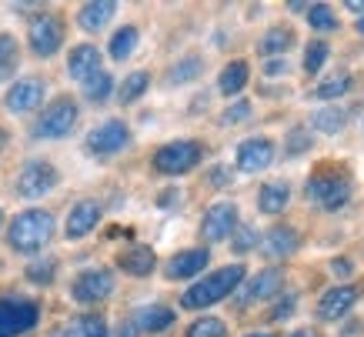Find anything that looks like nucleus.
I'll return each mask as SVG.
<instances>
[{
	"label": "nucleus",
	"mask_w": 364,
	"mask_h": 337,
	"mask_svg": "<svg viewBox=\"0 0 364 337\" xmlns=\"http://www.w3.org/2000/svg\"><path fill=\"white\" fill-rule=\"evenodd\" d=\"M54 214L50 210H41V207H31V210H21L17 218L11 220L7 228V244L21 254H37L44 250L54 237Z\"/></svg>",
	"instance_id": "1"
},
{
	"label": "nucleus",
	"mask_w": 364,
	"mask_h": 337,
	"mask_svg": "<svg viewBox=\"0 0 364 337\" xmlns=\"http://www.w3.org/2000/svg\"><path fill=\"white\" fill-rule=\"evenodd\" d=\"M244 277H247V274H244L241 264H228L221 271L200 277L198 284H191L188 291H184V297H181V304L188 307V311H200V307L218 304V301H224L237 284H244Z\"/></svg>",
	"instance_id": "2"
},
{
	"label": "nucleus",
	"mask_w": 364,
	"mask_h": 337,
	"mask_svg": "<svg viewBox=\"0 0 364 337\" xmlns=\"http://www.w3.org/2000/svg\"><path fill=\"white\" fill-rule=\"evenodd\" d=\"M77 124V104L70 97H57L54 104H47L41 110V117L33 120V137L41 141H57V137H67Z\"/></svg>",
	"instance_id": "3"
},
{
	"label": "nucleus",
	"mask_w": 364,
	"mask_h": 337,
	"mask_svg": "<svg viewBox=\"0 0 364 337\" xmlns=\"http://www.w3.org/2000/svg\"><path fill=\"white\" fill-rule=\"evenodd\" d=\"M200 154H204V147L198 141H171L154 154V171L164 177H181L198 167Z\"/></svg>",
	"instance_id": "4"
},
{
	"label": "nucleus",
	"mask_w": 364,
	"mask_h": 337,
	"mask_svg": "<svg viewBox=\"0 0 364 337\" xmlns=\"http://www.w3.org/2000/svg\"><path fill=\"white\" fill-rule=\"evenodd\" d=\"M308 197L321 210H341L351 200V181L344 174H314L308 181Z\"/></svg>",
	"instance_id": "5"
},
{
	"label": "nucleus",
	"mask_w": 364,
	"mask_h": 337,
	"mask_svg": "<svg viewBox=\"0 0 364 337\" xmlns=\"http://www.w3.org/2000/svg\"><path fill=\"white\" fill-rule=\"evenodd\" d=\"M41 321V307L23 297H0V337H21Z\"/></svg>",
	"instance_id": "6"
},
{
	"label": "nucleus",
	"mask_w": 364,
	"mask_h": 337,
	"mask_svg": "<svg viewBox=\"0 0 364 337\" xmlns=\"http://www.w3.org/2000/svg\"><path fill=\"white\" fill-rule=\"evenodd\" d=\"M27 41L37 57H54L64 44V23L57 14H37L27 27Z\"/></svg>",
	"instance_id": "7"
},
{
	"label": "nucleus",
	"mask_w": 364,
	"mask_h": 337,
	"mask_svg": "<svg viewBox=\"0 0 364 337\" xmlns=\"http://www.w3.org/2000/svg\"><path fill=\"white\" fill-rule=\"evenodd\" d=\"M57 187V167L47 161H31L21 167V174H17V194L23 200H37V197L50 194Z\"/></svg>",
	"instance_id": "8"
},
{
	"label": "nucleus",
	"mask_w": 364,
	"mask_h": 337,
	"mask_svg": "<svg viewBox=\"0 0 364 337\" xmlns=\"http://www.w3.org/2000/svg\"><path fill=\"white\" fill-rule=\"evenodd\" d=\"M127 144H131V127H127L124 120H104V124H97V127L87 134V151L97 154V157L121 154Z\"/></svg>",
	"instance_id": "9"
},
{
	"label": "nucleus",
	"mask_w": 364,
	"mask_h": 337,
	"mask_svg": "<svg viewBox=\"0 0 364 337\" xmlns=\"http://www.w3.org/2000/svg\"><path fill=\"white\" fill-rule=\"evenodd\" d=\"M237 228V207L231 200H218L214 207H208V214L200 218V237L208 244H218V240H228Z\"/></svg>",
	"instance_id": "10"
},
{
	"label": "nucleus",
	"mask_w": 364,
	"mask_h": 337,
	"mask_svg": "<svg viewBox=\"0 0 364 337\" xmlns=\"http://www.w3.org/2000/svg\"><path fill=\"white\" fill-rule=\"evenodd\" d=\"M111 291H114V274L107 267H94V271L77 274L74 287H70L77 304H97L104 297H111Z\"/></svg>",
	"instance_id": "11"
},
{
	"label": "nucleus",
	"mask_w": 364,
	"mask_h": 337,
	"mask_svg": "<svg viewBox=\"0 0 364 337\" xmlns=\"http://www.w3.org/2000/svg\"><path fill=\"white\" fill-rule=\"evenodd\" d=\"M210 254L208 247H191V250H181V254H174L171 261H167L164 274L171 277V281H191V277H198L204 267H208Z\"/></svg>",
	"instance_id": "12"
},
{
	"label": "nucleus",
	"mask_w": 364,
	"mask_h": 337,
	"mask_svg": "<svg viewBox=\"0 0 364 337\" xmlns=\"http://www.w3.org/2000/svg\"><path fill=\"white\" fill-rule=\"evenodd\" d=\"M100 204L97 200H77V204L70 207V214H67V228L64 234L70 240H80V237H87L90 230L100 224Z\"/></svg>",
	"instance_id": "13"
},
{
	"label": "nucleus",
	"mask_w": 364,
	"mask_h": 337,
	"mask_svg": "<svg viewBox=\"0 0 364 337\" xmlns=\"http://www.w3.org/2000/svg\"><path fill=\"white\" fill-rule=\"evenodd\" d=\"M271 161H274V144L267 141V137H251V141H244L237 147V167H241L244 174H257Z\"/></svg>",
	"instance_id": "14"
},
{
	"label": "nucleus",
	"mask_w": 364,
	"mask_h": 337,
	"mask_svg": "<svg viewBox=\"0 0 364 337\" xmlns=\"http://www.w3.org/2000/svg\"><path fill=\"white\" fill-rule=\"evenodd\" d=\"M7 110H14V114H27V110H33L41 100H44V80H37V77H23V80H17L11 90H7Z\"/></svg>",
	"instance_id": "15"
},
{
	"label": "nucleus",
	"mask_w": 364,
	"mask_h": 337,
	"mask_svg": "<svg viewBox=\"0 0 364 337\" xmlns=\"http://www.w3.org/2000/svg\"><path fill=\"white\" fill-rule=\"evenodd\" d=\"M354 301H358V291H354L351 284H338V287H331L318 301V317L321 321H341L354 307Z\"/></svg>",
	"instance_id": "16"
},
{
	"label": "nucleus",
	"mask_w": 364,
	"mask_h": 337,
	"mask_svg": "<svg viewBox=\"0 0 364 337\" xmlns=\"http://www.w3.org/2000/svg\"><path fill=\"white\" fill-rule=\"evenodd\" d=\"M100 70V50L94 44H77L67 57V74L74 77V80H90V77Z\"/></svg>",
	"instance_id": "17"
},
{
	"label": "nucleus",
	"mask_w": 364,
	"mask_h": 337,
	"mask_svg": "<svg viewBox=\"0 0 364 337\" xmlns=\"http://www.w3.org/2000/svg\"><path fill=\"white\" fill-rule=\"evenodd\" d=\"M301 237L294 228H287V224H281V228H271L264 234V240H261V247H264L267 257H291L294 250H298Z\"/></svg>",
	"instance_id": "18"
},
{
	"label": "nucleus",
	"mask_w": 364,
	"mask_h": 337,
	"mask_svg": "<svg viewBox=\"0 0 364 337\" xmlns=\"http://www.w3.org/2000/svg\"><path fill=\"white\" fill-rule=\"evenodd\" d=\"M171 324H174V311L164 304H147L134 314V327H137V331H147V334H157V331H164V327H171Z\"/></svg>",
	"instance_id": "19"
},
{
	"label": "nucleus",
	"mask_w": 364,
	"mask_h": 337,
	"mask_svg": "<svg viewBox=\"0 0 364 337\" xmlns=\"http://www.w3.org/2000/svg\"><path fill=\"white\" fill-rule=\"evenodd\" d=\"M114 11H117V4H114V0H94V4H84V7H80L77 23L87 33H94V31H100L104 23L111 21Z\"/></svg>",
	"instance_id": "20"
},
{
	"label": "nucleus",
	"mask_w": 364,
	"mask_h": 337,
	"mask_svg": "<svg viewBox=\"0 0 364 337\" xmlns=\"http://www.w3.org/2000/svg\"><path fill=\"white\" fill-rule=\"evenodd\" d=\"M281 281H284L281 271H277V267H267V271H261L254 281H247V291H244L241 301L244 304H247V301H264V297L281 291Z\"/></svg>",
	"instance_id": "21"
},
{
	"label": "nucleus",
	"mask_w": 364,
	"mask_h": 337,
	"mask_svg": "<svg viewBox=\"0 0 364 337\" xmlns=\"http://www.w3.org/2000/svg\"><path fill=\"white\" fill-rule=\"evenodd\" d=\"M291 200V187L284 181H271L257 191V207H261V214H281Z\"/></svg>",
	"instance_id": "22"
},
{
	"label": "nucleus",
	"mask_w": 364,
	"mask_h": 337,
	"mask_svg": "<svg viewBox=\"0 0 364 337\" xmlns=\"http://www.w3.org/2000/svg\"><path fill=\"white\" fill-rule=\"evenodd\" d=\"M121 271L134 274V277H147V274L157 267V257L151 247H131L127 254H121Z\"/></svg>",
	"instance_id": "23"
},
{
	"label": "nucleus",
	"mask_w": 364,
	"mask_h": 337,
	"mask_svg": "<svg viewBox=\"0 0 364 337\" xmlns=\"http://www.w3.org/2000/svg\"><path fill=\"white\" fill-rule=\"evenodd\" d=\"M57 337H107V324L100 314H80L60 331Z\"/></svg>",
	"instance_id": "24"
},
{
	"label": "nucleus",
	"mask_w": 364,
	"mask_h": 337,
	"mask_svg": "<svg viewBox=\"0 0 364 337\" xmlns=\"http://www.w3.org/2000/svg\"><path fill=\"white\" fill-rule=\"evenodd\" d=\"M247 77H251V70H247V60H231V64L221 70V77H218V87H221V94L234 97V94H241V90H244Z\"/></svg>",
	"instance_id": "25"
},
{
	"label": "nucleus",
	"mask_w": 364,
	"mask_h": 337,
	"mask_svg": "<svg viewBox=\"0 0 364 337\" xmlns=\"http://www.w3.org/2000/svg\"><path fill=\"white\" fill-rule=\"evenodd\" d=\"M137 41H141V33H137V27H121V31L111 37V57L114 60H127V57L134 54V47H137Z\"/></svg>",
	"instance_id": "26"
},
{
	"label": "nucleus",
	"mask_w": 364,
	"mask_h": 337,
	"mask_svg": "<svg viewBox=\"0 0 364 337\" xmlns=\"http://www.w3.org/2000/svg\"><path fill=\"white\" fill-rule=\"evenodd\" d=\"M111 90H114V77L107 70H97L90 80H84V97L90 104H104V100L111 97Z\"/></svg>",
	"instance_id": "27"
},
{
	"label": "nucleus",
	"mask_w": 364,
	"mask_h": 337,
	"mask_svg": "<svg viewBox=\"0 0 364 337\" xmlns=\"http://www.w3.org/2000/svg\"><path fill=\"white\" fill-rule=\"evenodd\" d=\"M344 120H348V114H344L341 107H324L311 117V124H314V131H321V134H338L344 127Z\"/></svg>",
	"instance_id": "28"
},
{
	"label": "nucleus",
	"mask_w": 364,
	"mask_h": 337,
	"mask_svg": "<svg viewBox=\"0 0 364 337\" xmlns=\"http://www.w3.org/2000/svg\"><path fill=\"white\" fill-rule=\"evenodd\" d=\"M291 44H294V31H291V27H271V31L264 33V41H261V50H264V54H281V50H287Z\"/></svg>",
	"instance_id": "29"
},
{
	"label": "nucleus",
	"mask_w": 364,
	"mask_h": 337,
	"mask_svg": "<svg viewBox=\"0 0 364 337\" xmlns=\"http://www.w3.org/2000/svg\"><path fill=\"white\" fill-rule=\"evenodd\" d=\"M200 70H204L200 57H181L174 64V70L167 74V84H188V80H194Z\"/></svg>",
	"instance_id": "30"
},
{
	"label": "nucleus",
	"mask_w": 364,
	"mask_h": 337,
	"mask_svg": "<svg viewBox=\"0 0 364 337\" xmlns=\"http://www.w3.org/2000/svg\"><path fill=\"white\" fill-rule=\"evenodd\" d=\"M147 84H151V77L144 74V70H137V74H131L127 80L121 84V104H134V100L141 97V94H147Z\"/></svg>",
	"instance_id": "31"
},
{
	"label": "nucleus",
	"mask_w": 364,
	"mask_h": 337,
	"mask_svg": "<svg viewBox=\"0 0 364 337\" xmlns=\"http://www.w3.org/2000/svg\"><path fill=\"white\" fill-rule=\"evenodd\" d=\"M348 87H351V77H348V74L328 77L324 84H318V90H314V97H321V100H338L341 94H348Z\"/></svg>",
	"instance_id": "32"
},
{
	"label": "nucleus",
	"mask_w": 364,
	"mask_h": 337,
	"mask_svg": "<svg viewBox=\"0 0 364 337\" xmlns=\"http://www.w3.org/2000/svg\"><path fill=\"white\" fill-rule=\"evenodd\" d=\"M308 23L314 31H331V27H338V17L331 14L328 4H308Z\"/></svg>",
	"instance_id": "33"
},
{
	"label": "nucleus",
	"mask_w": 364,
	"mask_h": 337,
	"mask_svg": "<svg viewBox=\"0 0 364 337\" xmlns=\"http://www.w3.org/2000/svg\"><path fill=\"white\" fill-rule=\"evenodd\" d=\"M228 334V324L218 321V317H200L188 327V337H224Z\"/></svg>",
	"instance_id": "34"
},
{
	"label": "nucleus",
	"mask_w": 364,
	"mask_h": 337,
	"mask_svg": "<svg viewBox=\"0 0 364 337\" xmlns=\"http://www.w3.org/2000/svg\"><path fill=\"white\" fill-rule=\"evenodd\" d=\"M328 60V44L324 41H311L308 50H304V74H318Z\"/></svg>",
	"instance_id": "35"
},
{
	"label": "nucleus",
	"mask_w": 364,
	"mask_h": 337,
	"mask_svg": "<svg viewBox=\"0 0 364 337\" xmlns=\"http://www.w3.org/2000/svg\"><path fill=\"white\" fill-rule=\"evenodd\" d=\"M17 67V41L11 33H0V77H7Z\"/></svg>",
	"instance_id": "36"
},
{
	"label": "nucleus",
	"mask_w": 364,
	"mask_h": 337,
	"mask_svg": "<svg viewBox=\"0 0 364 337\" xmlns=\"http://www.w3.org/2000/svg\"><path fill=\"white\" fill-rule=\"evenodd\" d=\"M54 271H57V261H50V257H41V261H31V267H27V277H31L33 284H50V281H54Z\"/></svg>",
	"instance_id": "37"
},
{
	"label": "nucleus",
	"mask_w": 364,
	"mask_h": 337,
	"mask_svg": "<svg viewBox=\"0 0 364 337\" xmlns=\"http://www.w3.org/2000/svg\"><path fill=\"white\" fill-rule=\"evenodd\" d=\"M247 117H251V104H247V100H237V104H231V107L221 114V124L224 127H234V124H244Z\"/></svg>",
	"instance_id": "38"
},
{
	"label": "nucleus",
	"mask_w": 364,
	"mask_h": 337,
	"mask_svg": "<svg viewBox=\"0 0 364 337\" xmlns=\"http://www.w3.org/2000/svg\"><path fill=\"white\" fill-rule=\"evenodd\" d=\"M254 244H257V230H254V228H241V224H237V228H234V250H237V254H244V250H251Z\"/></svg>",
	"instance_id": "39"
},
{
	"label": "nucleus",
	"mask_w": 364,
	"mask_h": 337,
	"mask_svg": "<svg viewBox=\"0 0 364 337\" xmlns=\"http://www.w3.org/2000/svg\"><path fill=\"white\" fill-rule=\"evenodd\" d=\"M294 307H298V297H294V294H287L284 301L271 311V321H287V317L294 314Z\"/></svg>",
	"instance_id": "40"
},
{
	"label": "nucleus",
	"mask_w": 364,
	"mask_h": 337,
	"mask_svg": "<svg viewBox=\"0 0 364 337\" xmlns=\"http://www.w3.org/2000/svg\"><path fill=\"white\" fill-rule=\"evenodd\" d=\"M287 144H291V147H287V151H291V154H301V151H304V147H311V137H308V131H291V137H287Z\"/></svg>",
	"instance_id": "41"
},
{
	"label": "nucleus",
	"mask_w": 364,
	"mask_h": 337,
	"mask_svg": "<svg viewBox=\"0 0 364 337\" xmlns=\"http://www.w3.org/2000/svg\"><path fill=\"white\" fill-rule=\"evenodd\" d=\"M284 70H287L284 57H281V60H267V67H264V74H267V77H277V74H284Z\"/></svg>",
	"instance_id": "42"
},
{
	"label": "nucleus",
	"mask_w": 364,
	"mask_h": 337,
	"mask_svg": "<svg viewBox=\"0 0 364 337\" xmlns=\"http://www.w3.org/2000/svg\"><path fill=\"white\" fill-rule=\"evenodd\" d=\"M331 271H338L341 277H348V274H351V264H348V261H334V264H331Z\"/></svg>",
	"instance_id": "43"
},
{
	"label": "nucleus",
	"mask_w": 364,
	"mask_h": 337,
	"mask_svg": "<svg viewBox=\"0 0 364 337\" xmlns=\"http://www.w3.org/2000/svg\"><path fill=\"white\" fill-rule=\"evenodd\" d=\"M287 337H318V331H294V334H287Z\"/></svg>",
	"instance_id": "44"
},
{
	"label": "nucleus",
	"mask_w": 364,
	"mask_h": 337,
	"mask_svg": "<svg viewBox=\"0 0 364 337\" xmlns=\"http://www.w3.org/2000/svg\"><path fill=\"white\" fill-rule=\"evenodd\" d=\"M348 7L351 11H364V0H348Z\"/></svg>",
	"instance_id": "45"
},
{
	"label": "nucleus",
	"mask_w": 364,
	"mask_h": 337,
	"mask_svg": "<svg viewBox=\"0 0 364 337\" xmlns=\"http://www.w3.org/2000/svg\"><path fill=\"white\" fill-rule=\"evenodd\" d=\"M4 147H7V131L0 127V151H4Z\"/></svg>",
	"instance_id": "46"
},
{
	"label": "nucleus",
	"mask_w": 364,
	"mask_h": 337,
	"mask_svg": "<svg viewBox=\"0 0 364 337\" xmlns=\"http://www.w3.org/2000/svg\"><path fill=\"white\" fill-rule=\"evenodd\" d=\"M117 337H131V327H121V331H117Z\"/></svg>",
	"instance_id": "47"
},
{
	"label": "nucleus",
	"mask_w": 364,
	"mask_h": 337,
	"mask_svg": "<svg viewBox=\"0 0 364 337\" xmlns=\"http://www.w3.org/2000/svg\"><path fill=\"white\" fill-rule=\"evenodd\" d=\"M358 31H361V33H364V17H361V21H358Z\"/></svg>",
	"instance_id": "48"
},
{
	"label": "nucleus",
	"mask_w": 364,
	"mask_h": 337,
	"mask_svg": "<svg viewBox=\"0 0 364 337\" xmlns=\"http://www.w3.org/2000/svg\"><path fill=\"white\" fill-rule=\"evenodd\" d=\"M247 337H274V334H247Z\"/></svg>",
	"instance_id": "49"
},
{
	"label": "nucleus",
	"mask_w": 364,
	"mask_h": 337,
	"mask_svg": "<svg viewBox=\"0 0 364 337\" xmlns=\"http://www.w3.org/2000/svg\"><path fill=\"white\" fill-rule=\"evenodd\" d=\"M0 228H4V210H0Z\"/></svg>",
	"instance_id": "50"
}]
</instances>
